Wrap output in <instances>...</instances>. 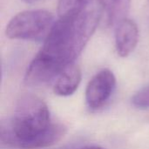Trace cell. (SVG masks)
I'll use <instances>...</instances> for the list:
<instances>
[{
  "instance_id": "2",
  "label": "cell",
  "mask_w": 149,
  "mask_h": 149,
  "mask_svg": "<svg viewBox=\"0 0 149 149\" xmlns=\"http://www.w3.org/2000/svg\"><path fill=\"white\" fill-rule=\"evenodd\" d=\"M66 131L65 125L51 123L50 112L43 100L24 94L16 104L10 121L1 126V141L17 148H41L58 143Z\"/></svg>"
},
{
  "instance_id": "4",
  "label": "cell",
  "mask_w": 149,
  "mask_h": 149,
  "mask_svg": "<svg viewBox=\"0 0 149 149\" xmlns=\"http://www.w3.org/2000/svg\"><path fill=\"white\" fill-rule=\"evenodd\" d=\"M116 86V79L113 72L103 69L96 73L89 81L86 90V101L93 110L101 108L112 96Z\"/></svg>"
},
{
  "instance_id": "5",
  "label": "cell",
  "mask_w": 149,
  "mask_h": 149,
  "mask_svg": "<svg viewBox=\"0 0 149 149\" xmlns=\"http://www.w3.org/2000/svg\"><path fill=\"white\" fill-rule=\"evenodd\" d=\"M139 40V29L134 20L125 18L116 25L115 47L119 56H129L137 46Z\"/></svg>"
},
{
  "instance_id": "3",
  "label": "cell",
  "mask_w": 149,
  "mask_h": 149,
  "mask_svg": "<svg viewBox=\"0 0 149 149\" xmlns=\"http://www.w3.org/2000/svg\"><path fill=\"white\" fill-rule=\"evenodd\" d=\"M55 22L53 15L48 10H25L10 20L5 34L10 39L45 41Z\"/></svg>"
},
{
  "instance_id": "9",
  "label": "cell",
  "mask_w": 149,
  "mask_h": 149,
  "mask_svg": "<svg viewBox=\"0 0 149 149\" xmlns=\"http://www.w3.org/2000/svg\"><path fill=\"white\" fill-rule=\"evenodd\" d=\"M82 149H104L102 148H100V147H87V148H84Z\"/></svg>"
},
{
  "instance_id": "10",
  "label": "cell",
  "mask_w": 149,
  "mask_h": 149,
  "mask_svg": "<svg viewBox=\"0 0 149 149\" xmlns=\"http://www.w3.org/2000/svg\"><path fill=\"white\" fill-rule=\"evenodd\" d=\"M24 1H25V2H27V3H31V2H34V1H36V0H24Z\"/></svg>"
},
{
  "instance_id": "7",
  "label": "cell",
  "mask_w": 149,
  "mask_h": 149,
  "mask_svg": "<svg viewBox=\"0 0 149 149\" xmlns=\"http://www.w3.org/2000/svg\"><path fill=\"white\" fill-rule=\"evenodd\" d=\"M102 11L106 14L107 24L117 25L123 19L127 18L131 0H98Z\"/></svg>"
},
{
  "instance_id": "6",
  "label": "cell",
  "mask_w": 149,
  "mask_h": 149,
  "mask_svg": "<svg viewBox=\"0 0 149 149\" xmlns=\"http://www.w3.org/2000/svg\"><path fill=\"white\" fill-rule=\"evenodd\" d=\"M81 70L75 63L68 65L57 78L53 91L55 94L67 97L73 94L81 82Z\"/></svg>"
},
{
  "instance_id": "1",
  "label": "cell",
  "mask_w": 149,
  "mask_h": 149,
  "mask_svg": "<svg viewBox=\"0 0 149 149\" xmlns=\"http://www.w3.org/2000/svg\"><path fill=\"white\" fill-rule=\"evenodd\" d=\"M101 10L92 4L84 10L59 17L29 65L24 76L28 86H40L58 76L82 52L95 31Z\"/></svg>"
},
{
  "instance_id": "8",
  "label": "cell",
  "mask_w": 149,
  "mask_h": 149,
  "mask_svg": "<svg viewBox=\"0 0 149 149\" xmlns=\"http://www.w3.org/2000/svg\"><path fill=\"white\" fill-rule=\"evenodd\" d=\"M132 104L140 109L149 108V85L139 90L133 96Z\"/></svg>"
}]
</instances>
